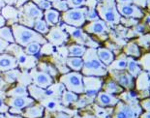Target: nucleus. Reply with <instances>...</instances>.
Listing matches in <instances>:
<instances>
[{
	"instance_id": "f257e3e1",
	"label": "nucleus",
	"mask_w": 150,
	"mask_h": 118,
	"mask_svg": "<svg viewBox=\"0 0 150 118\" xmlns=\"http://www.w3.org/2000/svg\"><path fill=\"white\" fill-rule=\"evenodd\" d=\"M83 66L81 72L82 76H105L108 75V67L102 63L97 55V49L88 47L82 56Z\"/></svg>"
},
{
	"instance_id": "f03ea898",
	"label": "nucleus",
	"mask_w": 150,
	"mask_h": 118,
	"mask_svg": "<svg viewBox=\"0 0 150 118\" xmlns=\"http://www.w3.org/2000/svg\"><path fill=\"white\" fill-rule=\"evenodd\" d=\"M13 35L15 38V43L20 45L21 47H26L30 43H39V44H47V40L42 34L38 33L28 27H25L21 24L14 23L12 25Z\"/></svg>"
},
{
	"instance_id": "7ed1b4c3",
	"label": "nucleus",
	"mask_w": 150,
	"mask_h": 118,
	"mask_svg": "<svg viewBox=\"0 0 150 118\" xmlns=\"http://www.w3.org/2000/svg\"><path fill=\"white\" fill-rule=\"evenodd\" d=\"M98 16L102 20L110 24H118L121 20V15L117 10L115 0H103L98 3L96 8Z\"/></svg>"
},
{
	"instance_id": "20e7f679",
	"label": "nucleus",
	"mask_w": 150,
	"mask_h": 118,
	"mask_svg": "<svg viewBox=\"0 0 150 118\" xmlns=\"http://www.w3.org/2000/svg\"><path fill=\"white\" fill-rule=\"evenodd\" d=\"M142 108L139 103L127 104L123 101H119L115 105L111 118H139Z\"/></svg>"
},
{
	"instance_id": "39448f33",
	"label": "nucleus",
	"mask_w": 150,
	"mask_h": 118,
	"mask_svg": "<svg viewBox=\"0 0 150 118\" xmlns=\"http://www.w3.org/2000/svg\"><path fill=\"white\" fill-rule=\"evenodd\" d=\"M82 78H83V76L79 74V72L66 73L65 75L60 76V82L65 85L67 90L72 91L76 94H83L84 87Z\"/></svg>"
},
{
	"instance_id": "423d86ee",
	"label": "nucleus",
	"mask_w": 150,
	"mask_h": 118,
	"mask_svg": "<svg viewBox=\"0 0 150 118\" xmlns=\"http://www.w3.org/2000/svg\"><path fill=\"white\" fill-rule=\"evenodd\" d=\"M86 12L87 8H75L67 10L62 14V20L66 24L72 27L83 26L86 20Z\"/></svg>"
},
{
	"instance_id": "0eeeda50",
	"label": "nucleus",
	"mask_w": 150,
	"mask_h": 118,
	"mask_svg": "<svg viewBox=\"0 0 150 118\" xmlns=\"http://www.w3.org/2000/svg\"><path fill=\"white\" fill-rule=\"evenodd\" d=\"M111 78L126 90L135 88V78H133L127 70H108Z\"/></svg>"
},
{
	"instance_id": "6e6552de",
	"label": "nucleus",
	"mask_w": 150,
	"mask_h": 118,
	"mask_svg": "<svg viewBox=\"0 0 150 118\" xmlns=\"http://www.w3.org/2000/svg\"><path fill=\"white\" fill-rule=\"evenodd\" d=\"M82 81H83L84 94L91 99L96 97L98 92L101 90L103 86V79L100 76H83Z\"/></svg>"
},
{
	"instance_id": "1a4fd4ad",
	"label": "nucleus",
	"mask_w": 150,
	"mask_h": 118,
	"mask_svg": "<svg viewBox=\"0 0 150 118\" xmlns=\"http://www.w3.org/2000/svg\"><path fill=\"white\" fill-rule=\"evenodd\" d=\"M30 76L32 78L34 84L40 88L46 89L52 84V76L44 71H37L34 69L30 73Z\"/></svg>"
},
{
	"instance_id": "9d476101",
	"label": "nucleus",
	"mask_w": 150,
	"mask_h": 118,
	"mask_svg": "<svg viewBox=\"0 0 150 118\" xmlns=\"http://www.w3.org/2000/svg\"><path fill=\"white\" fill-rule=\"evenodd\" d=\"M117 10L121 16L124 18H142L144 17V13L140 8L134 4H125V5H116Z\"/></svg>"
},
{
	"instance_id": "9b49d317",
	"label": "nucleus",
	"mask_w": 150,
	"mask_h": 118,
	"mask_svg": "<svg viewBox=\"0 0 150 118\" xmlns=\"http://www.w3.org/2000/svg\"><path fill=\"white\" fill-rule=\"evenodd\" d=\"M47 40L55 46H60L68 40V34L60 27L52 26V29L47 34Z\"/></svg>"
},
{
	"instance_id": "f8f14e48",
	"label": "nucleus",
	"mask_w": 150,
	"mask_h": 118,
	"mask_svg": "<svg viewBox=\"0 0 150 118\" xmlns=\"http://www.w3.org/2000/svg\"><path fill=\"white\" fill-rule=\"evenodd\" d=\"M83 31L89 34H95V35H104L108 33V28L107 25V22H105L102 20H97L94 21H90L88 24L83 26Z\"/></svg>"
},
{
	"instance_id": "ddd939ff",
	"label": "nucleus",
	"mask_w": 150,
	"mask_h": 118,
	"mask_svg": "<svg viewBox=\"0 0 150 118\" xmlns=\"http://www.w3.org/2000/svg\"><path fill=\"white\" fill-rule=\"evenodd\" d=\"M119 98L116 97L115 95L107 93L105 91H99L96 95L95 102L98 106L106 107H115V105L119 102Z\"/></svg>"
},
{
	"instance_id": "4468645a",
	"label": "nucleus",
	"mask_w": 150,
	"mask_h": 118,
	"mask_svg": "<svg viewBox=\"0 0 150 118\" xmlns=\"http://www.w3.org/2000/svg\"><path fill=\"white\" fill-rule=\"evenodd\" d=\"M135 88L139 93L142 92H150V76L146 71H142V73L136 78Z\"/></svg>"
},
{
	"instance_id": "2eb2a0df",
	"label": "nucleus",
	"mask_w": 150,
	"mask_h": 118,
	"mask_svg": "<svg viewBox=\"0 0 150 118\" xmlns=\"http://www.w3.org/2000/svg\"><path fill=\"white\" fill-rule=\"evenodd\" d=\"M23 12L25 17L28 18L32 23H34L35 20L42 18L44 17V13L34 2H27L23 6Z\"/></svg>"
},
{
	"instance_id": "dca6fc26",
	"label": "nucleus",
	"mask_w": 150,
	"mask_h": 118,
	"mask_svg": "<svg viewBox=\"0 0 150 118\" xmlns=\"http://www.w3.org/2000/svg\"><path fill=\"white\" fill-rule=\"evenodd\" d=\"M6 104L9 107L18 108V110H22V108H26L27 107L31 106L34 104V99L29 98L28 96L24 97H11L6 100Z\"/></svg>"
},
{
	"instance_id": "f3484780",
	"label": "nucleus",
	"mask_w": 150,
	"mask_h": 118,
	"mask_svg": "<svg viewBox=\"0 0 150 118\" xmlns=\"http://www.w3.org/2000/svg\"><path fill=\"white\" fill-rule=\"evenodd\" d=\"M18 65V60L15 56L10 55V54L7 53L0 54V72L1 73L16 69Z\"/></svg>"
},
{
	"instance_id": "a211bd4d",
	"label": "nucleus",
	"mask_w": 150,
	"mask_h": 118,
	"mask_svg": "<svg viewBox=\"0 0 150 118\" xmlns=\"http://www.w3.org/2000/svg\"><path fill=\"white\" fill-rule=\"evenodd\" d=\"M67 30L69 31V33L71 34V36L74 38V39L78 42L79 45H87L90 47V43L89 42H92L91 39H89V37H87V35L84 33L83 29L79 27H74V28H69L67 27Z\"/></svg>"
},
{
	"instance_id": "6ab92c4d",
	"label": "nucleus",
	"mask_w": 150,
	"mask_h": 118,
	"mask_svg": "<svg viewBox=\"0 0 150 118\" xmlns=\"http://www.w3.org/2000/svg\"><path fill=\"white\" fill-rule=\"evenodd\" d=\"M45 108L42 105H31L25 108L24 112L21 113L22 115L26 118H41L44 115Z\"/></svg>"
},
{
	"instance_id": "aec40b11",
	"label": "nucleus",
	"mask_w": 150,
	"mask_h": 118,
	"mask_svg": "<svg viewBox=\"0 0 150 118\" xmlns=\"http://www.w3.org/2000/svg\"><path fill=\"white\" fill-rule=\"evenodd\" d=\"M97 55L102 63H104L107 67L111 64L114 60V54L111 50L106 49V47H99L97 49Z\"/></svg>"
},
{
	"instance_id": "412c9836",
	"label": "nucleus",
	"mask_w": 150,
	"mask_h": 118,
	"mask_svg": "<svg viewBox=\"0 0 150 118\" xmlns=\"http://www.w3.org/2000/svg\"><path fill=\"white\" fill-rule=\"evenodd\" d=\"M103 90L107 93L112 94V95H116V94H120L124 91V88H122L121 86L113 81V79H108L106 81V83H104L102 86Z\"/></svg>"
},
{
	"instance_id": "4be33fe9",
	"label": "nucleus",
	"mask_w": 150,
	"mask_h": 118,
	"mask_svg": "<svg viewBox=\"0 0 150 118\" xmlns=\"http://www.w3.org/2000/svg\"><path fill=\"white\" fill-rule=\"evenodd\" d=\"M126 70H127V72L135 78L142 71V67H140V65L139 64L138 60H136L134 57H130V56H128V64H127Z\"/></svg>"
},
{
	"instance_id": "5701e85b",
	"label": "nucleus",
	"mask_w": 150,
	"mask_h": 118,
	"mask_svg": "<svg viewBox=\"0 0 150 118\" xmlns=\"http://www.w3.org/2000/svg\"><path fill=\"white\" fill-rule=\"evenodd\" d=\"M45 16V21L47 22V25H50V26H54L55 24L58 23L59 21V11L54 10V9H49V10H46L44 13Z\"/></svg>"
},
{
	"instance_id": "b1692460",
	"label": "nucleus",
	"mask_w": 150,
	"mask_h": 118,
	"mask_svg": "<svg viewBox=\"0 0 150 118\" xmlns=\"http://www.w3.org/2000/svg\"><path fill=\"white\" fill-rule=\"evenodd\" d=\"M128 64V56L125 53L121 54L117 59H114L108 67V70H126Z\"/></svg>"
},
{
	"instance_id": "393cba45",
	"label": "nucleus",
	"mask_w": 150,
	"mask_h": 118,
	"mask_svg": "<svg viewBox=\"0 0 150 118\" xmlns=\"http://www.w3.org/2000/svg\"><path fill=\"white\" fill-rule=\"evenodd\" d=\"M124 52L127 56L134 57V58H139L142 56L139 46L136 42H129L124 47Z\"/></svg>"
},
{
	"instance_id": "a878e982",
	"label": "nucleus",
	"mask_w": 150,
	"mask_h": 118,
	"mask_svg": "<svg viewBox=\"0 0 150 118\" xmlns=\"http://www.w3.org/2000/svg\"><path fill=\"white\" fill-rule=\"evenodd\" d=\"M121 95L118 98L119 100L125 102L127 104H136L139 103V96H138V92H135L133 90H127L126 92H122L120 93Z\"/></svg>"
},
{
	"instance_id": "bb28decb",
	"label": "nucleus",
	"mask_w": 150,
	"mask_h": 118,
	"mask_svg": "<svg viewBox=\"0 0 150 118\" xmlns=\"http://www.w3.org/2000/svg\"><path fill=\"white\" fill-rule=\"evenodd\" d=\"M86 47L83 45H71L68 47V52L70 57H82L86 52Z\"/></svg>"
},
{
	"instance_id": "cd10ccee",
	"label": "nucleus",
	"mask_w": 150,
	"mask_h": 118,
	"mask_svg": "<svg viewBox=\"0 0 150 118\" xmlns=\"http://www.w3.org/2000/svg\"><path fill=\"white\" fill-rule=\"evenodd\" d=\"M67 65L70 67V69L74 70L75 72L81 71L83 66V59L82 57H69L66 60Z\"/></svg>"
},
{
	"instance_id": "c85d7f7f",
	"label": "nucleus",
	"mask_w": 150,
	"mask_h": 118,
	"mask_svg": "<svg viewBox=\"0 0 150 118\" xmlns=\"http://www.w3.org/2000/svg\"><path fill=\"white\" fill-rule=\"evenodd\" d=\"M7 95L10 97H24L28 96V90L24 85L18 84L16 87L12 88L7 92Z\"/></svg>"
},
{
	"instance_id": "c756f323",
	"label": "nucleus",
	"mask_w": 150,
	"mask_h": 118,
	"mask_svg": "<svg viewBox=\"0 0 150 118\" xmlns=\"http://www.w3.org/2000/svg\"><path fill=\"white\" fill-rule=\"evenodd\" d=\"M33 27H34L35 31H37L38 33H40L42 35H46L49 33V31H50L49 25H47V22L43 20L42 18L35 20L34 23H33Z\"/></svg>"
},
{
	"instance_id": "7c9ffc66",
	"label": "nucleus",
	"mask_w": 150,
	"mask_h": 118,
	"mask_svg": "<svg viewBox=\"0 0 150 118\" xmlns=\"http://www.w3.org/2000/svg\"><path fill=\"white\" fill-rule=\"evenodd\" d=\"M20 75H21V73L18 70L13 69V70H10V71L3 73V78H4V81L7 82V83H14V82L17 81V79L18 78Z\"/></svg>"
},
{
	"instance_id": "2f4dec72",
	"label": "nucleus",
	"mask_w": 150,
	"mask_h": 118,
	"mask_svg": "<svg viewBox=\"0 0 150 118\" xmlns=\"http://www.w3.org/2000/svg\"><path fill=\"white\" fill-rule=\"evenodd\" d=\"M0 38L5 40L6 42H8V43H11V44L15 43L14 35H13V31L10 27H7V26L0 27Z\"/></svg>"
},
{
	"instance_id": "473e14b6",
	"label": "nucleus",
	"mask_w": 150,
	"mask_h": 118,
	"mask_svg": "<svg viewBox=\"0 0 150 118\" xmlns=\"http://www.w3.org/2000/svg\"><path fill=\"white\" fill-rule=\"evenodd\" d=\"M2 16L4 17V18L6 20H17V17H18V11L16 10L14 7H12L11 5H8V6H4L2 8Z\"/></svg>"
},
{
	"instance_id": "72a5a7b5",
	"label": "nucleus",
	"mask_w": 150,
	"mask_h": 118,
	"mask_svg": "<svg viewBox=\"0 0 150 118\" xmlns=\"http://www.w3.org/2000/svg\"><path fill=\"white\" fill-rule=\"evenodd\" d=\"M78 100H79V96L76 93H74V92L69 91V90L63 93L62 103L64 104L65 106H69V105H71V104H74Z\"/></svg>"
},
{
	"instance_id": "f704fd0d",
	"label": "nucleus",
	"mask_w": 150,
	"mask_h": 118,
	"mask_svg": "<svg viewBox=\"0 0 150 118\" xmlns=\"http://www.w3.org/2000/svg\"><path fill=\"white\" fill-rule=\"evenodd\" d=\"M41 50V44L39 43H30L28 44L26 47H24V50L23 52L27 54V55H35V54L39 53Z\"/></svg>"
},
{
	"instance_id": "c9c22d12",
	"label": "nucleus",
	"mask_w": 150,
	"mask_h": 118,
	"mask_svg": "<svg viewBox=\"0 0 150 118\" xmlns=\"http://www.w3.org/2000/svg\"><path fill=\"white\" fill-rule=\"evenodd\" d=\"M138 62L143 71L150 72V52L145 53L140 56L138 60Z\"/></svg>"
},
{
	"instance_id": "e433bc0d",
	"label": "nucleus",
	"mask_w": 150,
	"mask_h": 118,
	"mask_svg": "<svg viewBox=\"0 0 150 118\" xmlns=\"http://www.w3.org/2000/svg\"><path fill=\"white\" fill-rule=\"evenodd\" d=\"M137 44L139 46L144 47V49H148L150 47V33L148 34H144L142 36H140L138 40H137Z\"/></svg>"
},
{
	"instance_id": "4c0bfd02",
	"label": "nucleus",
	"mask_w": 150,
	"mask_h": 118,
	"mask_svg": "<svg viewBox=\"0 0 150 118\" xmlns=\"http://www.w3.org/2000/svg\"><path fill=\"white\" fill-rule=\"evenodd\" d=\"M86 3H87V0H68L67 1L68 7L71 9L81 8L82 6H84Z\"/></svg>"
},
{
	"instance_id": "58836bf2",
	"label": "nucleus",
	"mask_w": 150,
	"mask_h": 118,
	"mask_svg": "<svg viewBox=\"0 0 150 118\" xmlns=\"http://www.w3.org/2000/svg\"><path fill=\"white\" fill-rule=\"evenodd\" d=\"M33 2L39 7L42 11L49 10L52 8V3L49 2L47 0H33Z\"/></svg>"
},
{
	"instance_id": "ea45409f",
	"label": "nucleus",
	"mask_w": 150,
	"mask_h": 118,
	"mask_svg": "<svg viewBox=\"0 0 150 118\" xmlns=\"http://www.w3.org/2000/svg\"><path fill=\"white\" fill-rule=\"evenodd\" d=\"M52 6H53L54 8L57 9V11H67L69 10L68 4H67V1H63V0H57V1L53 2Z\"/></svg>"
},
{
	"instance_id": "a19ab883",
	"label": "nucleus",
	"mask_w": 150,
	"mask_h": 118,
	"mask_svg": "<svg viewBox=\"0 0 150 118\" xmlns=\"http://www.w3.org/2000/svg\"><path fill=\"white\" fill-rule=\"evenodd\" d=\"M86 20H90V21H94L99 20V16L97 14V11L95 9H87V12H86Z\"/></svg>"
},
{
	"instance_id": "79ce46f5",
	"label": "nucleus",
	"mask_w": 150,
	"mask_h": 118,
	"mask_svg": "<svg viewBox=\"0 0 150 118\" xmlns=\"http://www.w3.org/2000/svg\"><path fill=\"white\" fill-rule=\"evenodd\" d=\"M139 106L142 107V110L144 111H150V97L142 99V101L139 102Z\"/></svg>"
},
{
	"instance_id": "37998d69",
	"label": "nucleus",
	"mask_w": 150,
	"mask_h": 118,
	"mask_svg": "<svg viewBox=\"0 0 150 118\" xmlns=\"http://www.w3.org/2000/svg\"><path fill=\"white\" fill-rule=\"evenodd\" d=\"M40 67H41V68H42V71L47 73V74H50L52 76L56 74V71H55V70H54V69L52 68V67H50V66H49V65H46V64H40Z\"/></svg>"
},
{
	"instance_id": "c03bdc74",
	"label": "nucleus",
	"mask_w": 150,
	"mask_h": 118,
	"mask_svg": "<svg viewBox=\"0 0 150 118\" xmlns=\"http://www.w3.org/2000/svg\"><path fill=\"white\" fill-rule=\"evenodd\" d=\"M134 31H136V33L144 34L147 31V26L146 24H137V26L134 28Z\"/></svg>"
},
{
	"instance_id": "a18cd8bd",
	"label": "nucleus",
	"mask_w": 150,
	"mask_h": 118,
	"mask_svg": "<svg viewBox=\"0 0 150 118\" xmlns=\"http://www.w3.org/2000/svg\"><path fill=\"white\" fill-rule=\"evenodd\" d=\"M132 3L134 5L138 6L139 8H146V4H147V0H132Z\"/></svg>"
},
{
	"instance_id": "49530a36",
	"label": "nucleus",
	"mask_w": 150,
	"mask_h": 118,
	"mask_svg": "<svg viewBox=\"0 0 150 118\" xmlns=\"http://www.w3.org/2000/svg\"><path fill=\"white\" fill-rule=\"evenodd\" d=\"M9 44H10V43L6 42L5 40H3V39L0 38V54H1L9 47Z\"/></svg>"
},
{
	"instance_id": "de8ad7c7",
	"label": "nucleus",
	"mask_w": 150,
	"mask_h": 118,
	"mask_svg": "<svg viewBox=\"0 0 150 118\" xmlns=\"http://www.w3.org/2000/svg\"><path fill=\"white\" fill-rule=\"evenodd\" d=\"M52 118H70V116L64 112H57L56 114H54Z\"/></svg>"
},
{
	"instance_id": "09e8293b",
	"label": "nucleus",
	"mask_w": 150,
	"mask_h": 118,
	"mask_svg": "<svg viewBox=\"0 0 150 118\" xmlns=\"http://www.w3.org/2000/svg\"><path fill=\"white\" fill-rule=\"evenodd\" d=\"M115 2L119 5H125V4H133L132 0H115Z\"/></svg>"
},
{
	"instance_id": "8fccbe9b",
	"label": "nucleus",
	"mask_w": 150,
	"mask_h": 118,
	"mask_svg": "<svg viewBox=\"0 0 150 118\" xmlns=\"http://www.w3.org/2000/svg\"><path fill=\"white\" fill-rule=\"evenodd\" d=\"M139 118H150V111H144V112H142L139 115Z\"/></svg>"
},
{
	"instance_id": "3c124183",
	"label": "nucleus",
	"mask_w": 150,
	"mask_h": 118,
	"mask_svg": "<svg viewBox=\"0 0 150 118\" xmlns=\"http://www.w3.org/2000/svg\"><path fill=\"white\" fill-rule=\"evenodd\" d=\"M6 118H22L21 115H15L14 113L13 114H10V113H6Z\"/></svg>"
},
{
	"instance_id": "603ef678",
	"label": "nucleus",
	"mask_w": 150,
	"mask_h": 118,
	"mask_svg": "<svg viewBox=\"0 0 150 118\" xmlns=\"http://www.w3.org/2000/svg\"><path fill=\"white\" fill-rule=\"evenodd\" d=\"M5 22H6V20L4 18V17H3L2 15H0V27L4 26Z\"/></svg>"
},
{
	"instance_id": "864d4df0",
	"label": "nucleus",
	"mask_w": 150,
	"mask_h": 118,
	"mask_svg": "<svg viewBox=\"0 0 150 118\" xmlns=\"http://www.w3.org/2000/svg\"><path fill=\"white\" fill-rule=\"evenodd\" d=\"M5 3H7L8 5H12V4H15V3H17L18 0H3Z\"/></svg>"
},
{
	"instance_id": "5fc2aeb1",
	"label": "nucleus",
	"mask_w": 150,
	"mask_h": 118,
	"mask_svg": "<svg viewBox=\"0 0 150 118\" xmlns=\"http://www.w3.org/2000/svg\"><path fill=\"white\" fill-rule=\"evenodd\" d=\"M5 6V2L3 1V0H0V13H1V10H2V8Z\"/></svg>"
},
{
	"instance_id": "6e6d98bb",
	"label": "nucleus",
	"mask_w": 150,
	"mask_h": 118,
	"mask_svg": "<svg viewBox=\"0 0 150 118\" xmlns=\"http://www.w3.org/2000/svg\"><path fill=\"white\" fill-rule=\"evenodd\" d=\"M146 8L148 9V11L150 12V0H147V4H146Z\"/></svg>"
},
{
	"instance_id": "4d7b16f0",
	"label": "nucleus",
	"mask_w": 150,
	"mask_h": 118,
	"mask_svg": "<svg viewBox=\"0 0 150 118\" xmlns=\"http://www.w3.org/2000/svg\"><path fill=\"white\" fill-rule=\"evenodd\" d=\"M73 118H90V117H82V116H79V115H76Z\"/></svg>"
},
{
	"instance_id": "13d9d810",
	"label": "nucleus",
	"mask_w": 150,
	"mask_h": 118,
	"mask_svg": "<svg viewBox=\"0 0 150 118\" xmlns=\"http://www.w3.org/2000/svg\"><path fill=\"white\" fill-rule=\"evenodd\" d=\"M0 118H6V115H5V114L0 113Z\"/></svg>"
},
{
	"instance_id": "bf43d9fd",
	"label": "nucleus",
	"mask_w": 150,
	"mask_h": 118,
	"mask_svg": "<svg viewBox=\"0 0 150 118\" xmlns=\"http://www.w3.org/2000/svg\"><path fill=\"white\" fill-rule=\"evenodd\" d=\"M146 20L148 21V23H149V25H150V16H148V18H146Z\"/></svg>"
},
{
	"instance_id": "052dcab7",
	"label": "nucleus",
	"mask_w": 150,
	"mask_h": 118,
	"mask_svg": "<svg viewBox=\"0 0 150 118\" xmlns=\"http://www.w3.org/2000/svg\"><path fill=\"white\" fill-rule=\"evenodd\" d=\"M47 1H49V2H50V3H52H52H53V2H55V1H57V0H47Z\"/></svg>"
},
{
	"instance_id": "680f3d73",
	"label": "nucleus",
	"mask_w": 150,
	"mask_h": 118,
	"mask_svg": "<svg viewBox=\"0 0 150 118\" xmlns=\"http://www.w3.org/2000/svg\"><path fill=\"white\" fill-rule=\"evenodd\" d=\"M97 1H99V2H100V1H103V0H97Z\"/></svg>"
}]
</instances>
